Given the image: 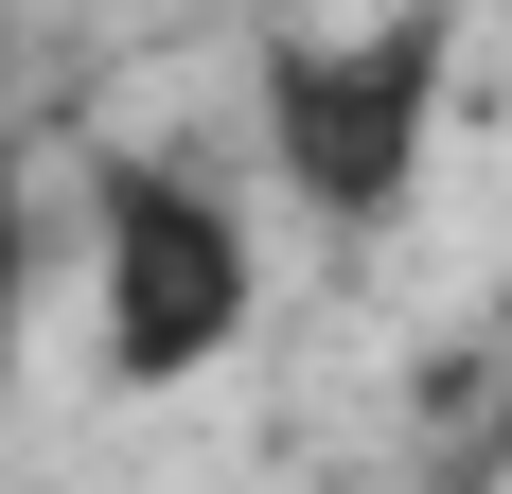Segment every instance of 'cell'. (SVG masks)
I'll return each instance as SVG.
<instances>
[{
    "mask_svg": "<svg viewBox=\"0 0 512 494\" xmlns=\"http://www.w3.org/2000/svg\"><path fill=\"white\" fill-rule=\"evenodd\" d=\"M442 89H460V18H354V36H265L248 106H265V177L318 212L336 247H371L442 159Z\"/></svg>",
    "mask_w": 512,
    "mask_h": 494,
    "instance_id": "obj_1",
    "label": "cell"
},
{
    "mask_svg": "<svg viewBox=\"0 0 512 494\" xmlns=\"http://www.w3.org/2000/svg\"><path fill=\"white\" fill-rule=\"evenodd\" d=\"M89 300H106V371L124 389H195L212 353L248 336V212L212 195L195 159H159V142H106L89 159Z\"/></svg>",
    "mask_w": 512,
    "mask_h": 494,
    "instance_id": "obj_2",
    "label": "cell"
},
{
    "mask_svg": "<svg viewBox=\"0 0 512 494\" xmlns=\"http://www.w3.org/2000/svg\"><path fill=\"white\" fill-rule=\"evenodd\" d=\"M18 318H36V195H18V142H0V371H18Z\"/></svg>",
    "mask_w": 512,
    "mask_h": 494,
    "instance_id": "obj_3",
    "label": "cell"
}]
</instances>
